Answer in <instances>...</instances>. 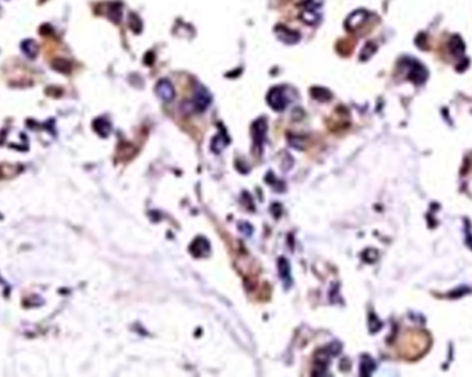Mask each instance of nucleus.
<instances>
[{
	"mask_svg": "<svg viewBox=\"0 0 472 377\" xmlns=\"http://www.w3.org/2000/svg\"><path fill=\"white\" fill-rule=\"evenodd\" d=\"M267 101H268V105L271 106L273 111H278V112L283 111L287 105V97L285 94L283 87L271 88L267 96Z\"/></svg>",
	"mask_w": 472,
	"mask_h": 377,
	"instance_id": "nucleus-1",
	"label": "nucleus"
},
{
	"mask_svg": "<svg viewBox=\"0 0 472 377\" xmlns=\"http://www.w3.org/2000/svg\"><path fill=\"white\" fill-rule=\"evenodd\" d=\"M275 32H276L278 39L283 43L296 44L300 42V34L297 31H293V29L285 27V25H278L275 28Z\"/></svg>",
	"mask_w": 472,
	"mask_h": 377,
	"instance_id": "nucleus-2",
	"label": "nucleus"
},
{
	"mask_svg": "<svg viewBox=\"0 0 472 377\" xmlns=\"http://www.w3.org/2000/svg\"><path fill=\"white\" fill-rule=\"evenodd\" d=\"M211 104V94L207 91V88L199 87L193 97V106L198 112H203L207 106Z\"/></svg>",
	"mask_w": 472,
	"mask_h": 377,
	"instance_id": "nucleus-3",
	"label": "nucleus"
},
{
	"mask_svg": "<svg viewBox=\"0 0 472 377\" xmlns=\"http://www.w3.org/2000/svg\"><path fill=\"white\" fill-rule=\"evenodd\" d=\"M156 94L160 97L163 101H166V103L171 101L175 96V90H174V86H173V83L169 82L167 79L159 80L156 85Z\"/></svg>",
	"mask_w": 472,
	"mask_h": 377,
	"instance_id": "nucleus-4",
	"label": "nucleus"
},
{
	"mask_svg": "<svg viewBox=\"0 0 472 377\" xmlns=\"http://www.w3.org/2000/svg\"><path fill=\"white\" fill-rule=\"evenodd\" d=\"M191 252L195 257H203L207 256L210 253V243L207 239L204 238H196L193 240V243L191 245Z\"/></svg>",
	"mask_w": 472,
	"mask_h": 377,
	"instance_id": "nucleus-5",
	"label": "nucleus"
},
{
	"mask_svg": "<svg viewBox=\"0 0 472 377\" xmlns=\"http://www.w3.org/2000/svg\"><path fill=\"white\" fill-rule=\"evenodd\" d=\"M267 127L268 126H267V122L264 119H260V120H257L253 124L252 132H253L254 141H255L257 145H261L262 141L265 138V136H267Z\"/></svg>",
	"mask_w": 472,
	"mask_h": 377,
	"instance_id": "nucleus-6",
	"label": "nucleus"
},
{
	"mask_svg": "<svg viewBox=\"0 0 472 377\" xmlns=\"http://www.w3.org/2000/svg\"><path fill=\"white\" fill-rule=\"evenodd\" d=\"M21 50L24 51V54H25L28 58L34 60V58L37 57V54H39V46H37V43H36L34 39H25L21 43Z\"/></svg>",
	"mask_w": 472,
	"mask_h": 377,
	"instance_id": "nucleus-7",
	"label": "nucleus"
},
{
	"mask_svg": "<svg viewBox=\"0 0 472 377\" xmlns=\"http://www.w3.org/2000/svg\"><path fill=\"white\" fill-rule=\"evenodd\" d=\"M366 17L367 14L365 13V11H355V13H352L350 17H348V19L345 21V27L352 31V29H355V28L360 27V25L363 24V21L366 19Z\"/></svg>",
	"mask_w": 472,
	"mask_h": 377,
	"instance_id": "nucleus-8",
	"label": "nucleus"
},
{
	"mask_svg": "<svg viewBox=\"0 0 472 377\" xmlns=\"http://www.w3.org/2000/svg\"><path fill=\"white\" fill-rule=\"evenodd\" d=\"M301 19L308 25H316L320 21V14L318 13V10L305 9L301 13Z\"/></svg>",
	"mask_w": 472,
	"mask_h": 377,
	"instance_id": "nucleus-9",
	"label": "nucleus"
},
{
	"mask_svg": "<svg viewBox=\"0 0 472 377\" xmlns=\"http://www.w3.org/2000/svg\"><path fill=\"white\" fill-rule=\"evenodd\" d=\"M108 17L114 22L119 24L122 19V4L119 1H114L108 6Z\"/></svg>",
	"mask_w": 472,
	"mask_h": 377,
	"instance_id": "nucleus-10",
	"label": "nucleus"
},
{
	"mask_svg": "<svg viewBox=\"0 0 472 377\" xmlns=\"http://www.w3.org/2000/svg\"><path fill=\"white\" fill-rule=\"evenodd\" d=\"M279 274L282 281L285 282V285L288 286L291 282V275H290V265L286 258H280L279 260Z\"/></svg>",
	"mask_w": 472,
	"mask_h": 377,
	"instance_id": "nucleus-11",
	"label": "nucleus"
},
{
	"mask_svg": "<svg viewBox=\"0 0 472 377\" xmlns=\"http://www.w3.org/2000/svg\"><path fill=\"white\" fill-rule=\"evenodd\" d=\"M51 67L55 70L61 72V73H69L70 69H72V65L68 60H64V58H55L52 60Z\"/></svg>",
	"mask_w": 472,
	"mask_h": 377,
	"instance_id": "nucleus-12",
	"label": "nucleus"
},
{
	"mask_svg": "<svg viewBox=\"0 0 472 377\" xmlns=\"http://www.w3.org/2000/svg\"><path fill=\"white\" fill-rule=\"evenodd\" d=\"M94 127H96V130L101 136H108V133L111 132V123L108 122V120H105V119H98V120H96L94 122Z\"/></svg>",
	"mask_w": 472,
	"mask_h": 377,
	"instance_id": "nucleus-13",
	"label": "nucleus"
},
{
	"mask_svg": "<svg viewBox=\"0 0 472 377\" xmlns=\"http://www.w3.org/2000/svg\"><path fill=\"white\" fill-rule=\"evenodd\" d=\"M129 25H130L131 31L134 34H140L141 31H142V22H141L140 17L135 16V14H133V13L129 16Z\"/></svg>",
	"mask_w": 472,
	"mask_h": 377,
	"instance_id": "nucleus-14",
	"label": "nucleus"
},
{
	"mask_svg": "<svg viewBox=\"0 0 472 377\" xmlns=\"http://www.w3.org/2000/svg\"><path fill=\"white\" fill-rule=\"evenodd\" d=\"M312 97H315L316 100H319V101H327L330 97H332V94H330V91L329 90H326V88H320V87H315V88H312Z\"/></svg>",
	"mask_w": 472,
	"mask_h": 377,
	"instance_id": "nucleus-15",
	"label": "nucleus"
},
{
	"mask_svg": "<svg viewBox=\"0 0 472 377\" xmlns=\"http://www.w3.org/2000/svg\"><path fill=\"white\" fill-rule=\"evenodd\" d=\"M322 4H323V0H306L304 3V7L311 10H318L319 7H322Z\"/></svg>",
	"mask_w": 472,
	"mask_h": 377,
	"instance_id": "nucleus-16",
	"label": "nucleus"
}]
</instances>
